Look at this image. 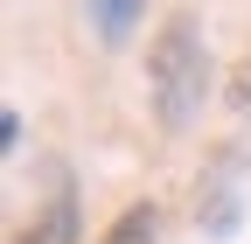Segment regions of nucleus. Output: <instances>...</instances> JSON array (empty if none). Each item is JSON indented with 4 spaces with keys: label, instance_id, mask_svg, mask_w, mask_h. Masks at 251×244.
I'll return each instance as SVG.
<instances>
[{
    "label": "nucleus",
    "instance_id": "nucleus-1",
    "mask_svg": "<svg viewBox=\"0 0 251 244\" xmlns=\"http://www.w3.org/2000/svg\"><path fill=\"white\" fill-rule=\"evenodd\" d=\"M209 84H216V63H209V35L202 21L175 7L147 42V98H153V119L161 133H188L209 105Z\"/></svg>",
    "mask_w": 251,
    "mask_h": 244
},
{
    "label": "nucleus",
    "instance_id": "nucleus-2",
    "mask_svg": "<svg viewBox=\"0 0 251 244\" xmlns=\"http://www.w3.org/2000/svg\"><path fill=\"white\" fill-rule=\"evenodd\" d=\"M77 237H84V209H77V189L63 181V189L35 209V217L21 223V237H14V244H77Z\"/></svg>",
    "mask_w": 251,
    "mask_h": 244
},
{
    "label": "nucleus",
    "instance_id": "nucleus-3",
    "mask_svg": "<svg viewBox=\"0 0 251 244\" xmlns=\"http://www.w3.org/2000/svg\"><path fill=\"white\" fill-rule=\"evenodd\" d=\"M237 217H244V195L230 189V181H202V189H196V223H202L209 237H230Z\"/></svg>",
    "mask_w": 251,
    "mask_h": 244
},
{
    "label": "nucleus",
    "instance_id": "nucleus-4",
    "mask_svg": "<svg viewBox=\"0 0 251 244\" xmlns=\"http://www.w3.org/2000/svg\"><path fill=\"white\" fill-rule=\"evenodd\" d=\"M84 7H91L98 42H105V49H126V42H133V28H140V14H147V0H84Z\"/></svg>",
    "mask_w": 251,
    "mask_h": 244
},
{
    "label": "nucleus",
    "instance_id": "nucleus-5",
    "mask_svg": "<svg viewBox=\"0 0 251 244\" xmlns=\"http://www.w3.org/2000/svg\"><path fill=\"white\" fill-rule=\"evenodd\" d=\"M98 244H161V209H153V202H126L119 217L105 223Z\"/></svg>",
    "mask_w": 251,
    "mask_h": 244
},
{
    "label": "nucleus",
    "instance_id": "nucleus-6",
    "mask_svg": "<svg viewBox=\"0 0 251 244\" xmlns=\"http://www.w3.org/2000/svg\"><path fill=\"white\" fill-rule=\"evenodd\" d=\"M224 105H230L237 119H251V49L237 56V70L224 77Z\"/></svg>",
    "mask_w": 251,
    "mask_h": 244
},
{
    "label": "nucleus",
    "instance_id": "nucleus-7",
    "mask_svg": "<svg viewBox=\"0 0 251 244\" xmlns=\"http://www.w3.org/2000/svg\"><path fill=\"white\" fill-rule=\"evenodd\" d=\"M0 140H7V154H21V112H14V105L0 112Z\"/></svg>",
    "mask_w": 251,
    "mask_h": 244
}]
</instances>
